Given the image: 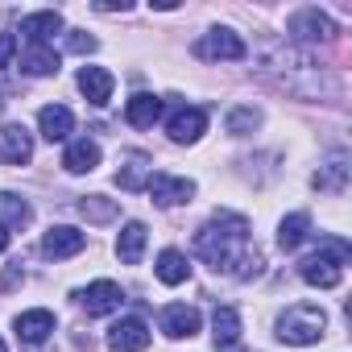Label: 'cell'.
<instances>
[{
    "mask_svg": "<svg viewBox=\"0 0 352 352\" xmlns=\"http://www.w3.org/2000/svg\"><path fill=\"white\" fill-rule=\"evenodd\" d=\"M195 253L212 265V270H224L232 278H257L261 274V253L249 245V220L245 216H232V212H216L199 232H195Z\"/></svg>",
    "mask_w": 352,
    "mask_h": 352,
    "instance_id": "1",
    "label": "cell"
},
{
    "mask_svg": "<svg viewBox=\"0 0 352 352\" xmlns=\"http://www.w3.org/2000/svg\"><path fill=\"white\" fill-rule=\"evenodd\" d=\"M323 331H327V315H323L319 307H307V302L290 307V311L278 319V340H282V344H294V348L319 344Z\"/></svg>",
    "mask_w": 352,
    "mask_h": 352,
    "instance_id": "2",
    "label": "cell"
},
{
    "mask_svg": "<svg viewBox=\"0 0 352 352\" xmlns=\"http://www.w3.org/2000/svg\"><path fill=\"white\" fill-rule=\"evenodd\" d=\"M344 261H348V245L331 241L327 249H319V253H311V257L298 261V278L311 282V286H319V290H331L344 278Z\"/></svg>",
    "mask_w": 352,
    "mask_h": 352,
    "instance_id": "3",
    "label": "cell"
},
{
    "mask_svg": "<svg viewBox=\"0 0 352 352\" xmlns=\"http://www.w3.org/2000/svg\"><path fill=\"white\" fill-rule=\"evenodd\" d=\"M195 54L208 58V63H236V58H245L249 50H245V42H241L232 30H212V34H204V38L195 42Z\"/></svg>",
    "mask_w": 352,
    "mask_h": 352,
    "instance_id": "4",
    "label": "cell"
},
{
    "mask_svg": "<svg viewBox=\"0 0 352 352\" xmlns=\"http://www.w3.org/2000/svg\"><path fill=\"white\" fill-rule=\"evenodd\" d=\"M108 348H112V352H145V348H149V323L137 319V315L112 323V331H108Z\"/></svg>",
    "mask_w": 352,
    "mask_h": 352,
    "instance_id": "5",
    "label": "cell"
},
{
    "mask_svg": "<svg viewBox=\"0 0 352 352\" xmlns=\"http://www.w3.org/2000/svg\"><path fill=\"white\" fill-rule=\"evenodd\" d=\"M204 129H208V112L204 108H174V116L166 120V133H170V141H179V145H191V141H199L204 137Z\"/></svg>",
    "mask_w": 352,
    "mask_h": 352,
    "instance_id": "6",
    "label": "cell"
},
{
    "mask_svg": "<svg viewBox=\"0 0 352 352\" xmlns=\"http://www.w3.org/2000/svg\"><path fill=\"white\" fill-rule=\"evenodd\" d=\"M145 191H149L162 208H174V204H191L195 183H191V179H174V174H149Z\"/></svg>",
    "mask_w": 352,
    "mask_h": 352,
    "instance_id": "7",
    "label": "cell"
},
{
    "mask_svg": "<svg viewBox=\"0 0 352 352\" xmlns=\"http://www.w3.org/2000/svg\"><path fill=\"white\" fill-rule=\"evenodd\" d=\"M120 302H124V294H120V286L108 282V278H100V282H91V286L79 290V307H83L87 315H112Z\"/></svg>",
    "mask_w": 352,
    "mask_h": 352,
    "instance_id": "8",
    "label": "cell"
},
{
    "mask_svg": "<svg viewBox=\"0 0 352 352\" xmlns=\"http://www.w3.org/2000/svg\"><path fill=\"white\" fill-rule=\"evenodd\" d=\"M83 245H87V236H83L79 228H71V224H54V228L42 236V253H46L50 261L75 257V253H83Z\"/></svg>",
    "mask_w": 352,
    "mask_h": 352,
    "instance_id": "9",
    "label": "cell"
},
{
    "mask_svg": "<svg viewBox=\"0 0 352 352\" xmlns=\"http://www.w3.org/2000/svg\"><path fill=\"white\" fill-rule=\"evenodd\" d=\"M0 157L9 166H25L34 157V133L25 124H5L0 129Z\"/></svg>",
    "mask_w": 352,
    "mask_h": 352,
    "instance_id": "10",
    "label": "cell"
},
{
    "mask_svg": "<svg viewBox=\"0 0 352 352\" xmlns=\"http://www.w3.org/2000/svg\"><path fill=\"white\" fill-rule=\"evenodd\" d=\"M290 34H294L298 42H331V38H336V25H331V17H323L319 9H302V13L290 17Z\"/></svg>",
    "mask_w": 352,
    "mask_h": 352,
    "instance_id": "11",
    "label": "cell"
},
{
    "mask_svg": "<svg viewBox=\"0 0 352 352\" xmlns=\"http://www.w3.org/2000/svg\"><path fill=\"white\" fill-rule=\"evenodd\" d=\"M162 331L174 336V340H191V336L199 331V311L187 307V302H170V307L162 311Z\"/></svg>",
    "mask_w": 352,
    "mask_h": 352,
    "instance_id": "12",
    "label": "cell"
},
{
    "mask_svg": "<svg viewBox=\"0 0 352 352\" xmlns=\"http://www.w3.org/2000/svg\"><path fill=\"white\" fill-rule=\"evenodd\" d=\"M112 71H104V67H83L79 71V91L87 96V104H96V108H104L108 100H112Z\"/></svg>",
    "mask_w": 352,
    "mask_h": 352,
    "instance_id": "13",
    "label": "cell"
},
{
    "mask_svg": "<svg viewBox=\"0 0 352 352\" xmlns=\"http://www.w3.org/2000/svg\"><path fill=\"white\" fill-rule=\"evenodd\" d=\"M13 327H17L21 344H42V340L54 331V315H50L46 307H38V311H21V315L13 319Z\"/></svg>",
    "mask_w": 352,
    "mask_h": 352,
    "instance_id": "14",
    "label": "cell"
},
{
    "mask_svg": "<svg viewBox=\"0 0 352 352\" xmlns=\"http://www.w3.org/2000/svg\"><path fill=\"white\" fill-rule=\"evenodd\" d=\"M21 34H25L34 46H46L54 34H63V13H54V9L30 13V17H21Z\"/></svg>",
    "mask_w": 352,
    "mask_h": 352,
    "instance_id": "15",
    "label": "cell"
},
{
    "mask_svg": "<svg viewBox=\"0 0 352 352\" xmlns=\"http://www.w3.org/2000/svg\"><path fill=\"white\" fill-rule=\"evenodd\" d=\"M162 100L157 96H149V91H141V96H133L129 104H124V120L133 124V129H153L157 120H162Z\"/></svg>",
    "mask_w": 352,
    "mask_h": 352,
    "instance_id": "16",
    "label": "cell"
},
{
    "mask_svg": "<svg viewBox=\"0 0 352 352\" xmlns=\"http://www.w3.org/2000/svg\"><path fill=\"white\" fill-rule=\"evenodd\" d=\"M38 129H42L46 141H67L71 129H75V116H71V108H63V104H46V108L38 112Z\"/></svg>",
    "mask_w": 352,
    "mask_h": 352,
    "instance_id": "17",
    "label": "cell"
},
{
    "mask_svg": "<svg viewBox=\"0 0 352 352\" xmlns=\"http://www.w3.org/2000/svg\"><path fill=\"white\" fill-rule=\"evenodd\" d=\"M63 166H67L71 174H91V170L100 166V145H96L91 137L71 141V145H67V153H63Z\"/></svg>",
    "mask_w": 352,
    "mask_h": 352,
    "instance_id": "18",
    "label": "cell"
},
{
    "mask_svg": "<svg viewBox=\"0 0 352 352\" xmlns=\"http://www.w3.org/2000/svg\"><path fill=\"white\" fill-rule=\"evenodd\" d=\"M153 274H157V282H166V286H183V282L191 278V261H187L179 249H162Z\"/></svg>",
    "mask_w": 352,
    "mask_h": 352,
    "instance_id": "19",
    "label": "cell"
},
{
    "mask_svg": "<svg viewBox=\"0 0 352 352\" xmlns=\"http://www.w3.org/2000/svg\"><path fill=\"white\" fill-rule=\"evenodd\" d=\"M149 174H153L149 157H145V153H129V157H124V166L116 170V183H120V191H145Z\"/></svg>",
    "mask_w": 352,
    "mask_h": 352,
    "instance_id": "20",
    "label": "cell"
},
{
    "mask_svg": "<svg viewBox=\"0 0 352 352\" xmlns=\"http://www.w3.org/2000/svg\"><path fill=\"white\" fill-rule=\"evenodd\" d=\"M116 253H120L124 265H137V261H141V253H145V224H141V220H129V224L120 228Z\"/></svg>",
    "mask_w": 352,
    "mask_h": 352,
    "instance_id": "21",
    "label": "cell"
},
{
    "mask_svg": "<svg viewBox=\"0 0 352 352\" xmlns=\"http://www.w3.org/2000/svg\"><path fill=\"white\" fill-rule=\"evenodd\" d=\"M34 220V208L13 195V191H0V228H25Z\"/></svg>",
    "mask_w": 352,
    "mask_h": 352,
    "instance_id": "22",
    "label": "cell"
},
{
    "mask_svg": "<svg viewBox=\"0 0 352 352\" xmlns=\"http://www.w3.org/2000/svg\"><path fill=\"white\" fill-rule=\"evenodd\" d=\"M21 71L34 75V79H46V75H58V54L50 46H30L21 54Z\"/></svg>",
    "mask_w": 352,
    "mask_h": 352,
    "instance_id": "23",
    "label": "cell"
},
{
    "mask_svg": "<svg viewBox=\"0 0 352 352\" xmlns=\"http://www.w3.org/2000/svg\"><path fill=\"white\" fill-rule=\"evenodd\" d=\"M307 236H311V216H307V212H294V216H286V220L278 224V245H282L286 253L298 249Z\"/></svg>",
    "mask_w": 352,
    "mask_h": 352,
    "instance_id": "24",
    "label": "cell"
},
{
    "mask_svg": "<svg viewBox=\"0 0 352 352\" xmlns=\"http://www.w3.org/2000/svg\"><path fill=\"white\" fill-rule=\"evenodd\" d=\"M212 336H216L220 348H232V344L241 340V315H236L232 307H216V315H212Z\"/></svg>",
    "mask_w": 352,
    "mask_h": 352,
    "instance_id": "25",
    "label": "cell"
},
{
    "mask_svg": "<svg viewBox=\"0 0 352 352\" xmlns=\"http://www.w3.org/2000/svg\"><path fill=\"white\" fill-rule=\"evenodd\" d=\"M344 183H348V157H344V153H336V157L315 174V187H319V191L340 195V191H344Z\"/></svg>",
    "mask_w": 352,
    "mask_h": 352,
    "instance_id": "26",
    "label": "cell"
},
{
    "mask_svg": "<svg viewBox=\"0 0 352 352\" xmlns=\"http://www.w3.org/2000/svg\"><path fill=\"white\" fill-rule=\"evenodd\" d=\"M116 199H104V195H87V199H79V216L83 220H91V224H108V220H116Z\"/></svg>",
    "mask_w": 352,
    "mask_h": 352,
    "instance_id": "27",
    "label": "cell"
},
{
    "mask_svg": "<svg viewBox=\"0 0 352 352\" xmlns=\"http://www.w3.org/2000/svg\"><path fill=\"white\" fill-rule=\"evenodd\" d=\"M257 124H261V112H253V108H236V112L228 116V133H236V137L253 133Z\"/></svg>",
    "mask_w": 352,
    "mask_h": 352,
    "instance_id": "28",
    "label": "cell"
},
{
    "mask_svg": "<svg viewBox=\"0 0 352 352\" xmlns=\"http://www.w3.org/2000/svg\"><path fill=\"white\" fill-rule=\"evenodd\" d=\"M67 50H71V54H91V50H96V38L83 34V30H71V34H67Z\"/></svg>",
    "mask_w": 352,
    "mask_h": 352,
    "instance_id": "29",
    "label": "cell"
},
{
    "mask_svg": "<svg viewBox=\"0 0 352 352\" xmlns=\"http://www.w3.org/2000/svg\"><path fill=\"white\" fill-rule=\"evenodd\" d=\"M13 50H17V38H13V34H0V67H9Z\"/></svg>",
    "mask_w": 352,
    "mask_h": 352,
    "instance_id": "30",
    "label": "cell"
},
{
    "mask_svg": "<svg viewBox=\"0 0 352 352\" xmlns=\"http://www.w3.org/2000/svg\"><path fill=\"white\" fill-rule=\"evenodd\" d=\"M9 249V228H0V253Z\"/></svg>",
    "mask_w": 352,
    "mask_h": 352,
    "instance_id": "31",
    "label": "cell"
},
{
    "mask_svg": "<svg viewBox=\"0 0 352 352\" xmlns=\"http://www.w3.org/2000/svg\"><path fill=\"white\" fill-rule=\"evenodd\" d=\"M0 112H5V91H0Z\"/></svg>",
    "mask_w": 352,
    "mask_h": 352,
    "instance_id": "32",
    "label": "cell"
},
{
    "mask_svg": "<svg viewBox=\"0 0 352 352\" xmlns=\"http://www.w3.org/2000/svg\"><path fill=\"white\" fill-rule=\"evenodd\" d=\"M0 352H9V348H5V340H0Z\"/></svg>",
    "mask_w": 352,
    "mask_h": 352,
    "instance_id": "33",
    "label": "cell"
}]
</instances>
